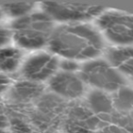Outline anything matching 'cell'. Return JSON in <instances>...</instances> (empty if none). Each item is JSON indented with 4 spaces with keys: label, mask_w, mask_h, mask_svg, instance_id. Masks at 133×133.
I'll return each mask as SVG.
<instances>
[{
    "label": "cell",
    "mask_w": 133,
    "mask_h": 133,
    "mask_svg": "<svg viewBox=\"0 0 133 133\" xmlns=\"http://www.w3.org/2000/svg\"><path fill=\"white\" fill-rule=\"evenodd\" d=\"M132 117H133V113H132Z\"/></svg>",
    "instance_id": "cb8c5ba5"
},
{
    "label": "cell",
    "mask_w": 133,
    "mask_h": 133,
    "mask_svg": "<svg viewBox=\"0 0 133 133\" xmlns=\"http://www.w3.org/2000/svg\"><path fill=\"white\" fill-rule=\"evenodd\" d=\"M100 133H128V132H126L123 129L118 127V126L109 125V126L104 127L103 129H101Z\"/></svg>",
    "instance_id": "d6986e66"
},
{
    "label": "cell",
    "mask_w": 133,
    "mask_h": 133,
    "mask_svg": "<svg viewBox=\"0 0 133 133\" xmlns=\"http://www.w3.org/2000/svg\"><path fill=\"white\" fill-rule=\"evenodd\" d=\"M129 133H133V127H131L130 129H129Z\"/></svg>",
    "instance_id": "603a6c76"
},
{
    "label": "cell",
    "mask_w": 133,
    "mask_h": 133,
    "mask_svg": "<svg viewBox=\"0 0 133 133\" xmlns=\"http://www.w3.org/2000/svg\"><path fill=\"white\" fill-rule=\"evenodd\" d=\"M60 68L63 69V72L74 73L78 69V65L75 60L71 59H65L60 63Z\"/></svg>",
    "instance_id": "ac0fdd59"
},
{
    "label": "cell",
    "mask_w": 133,
    "mask_h": 133,
    "mask_svg": "<svg viewBox=\"0 0 133 133\" xmlns=\"http://www.w3.org/2000/svg\"><path fill=\"white\" fill-rule=\"evenodd\" d=\"M98 119L89 108L74 106L69 111L64 123L66 133H90L98 125Z\"/></svg>",
    "instance_id": "ba28073f"
},
{
    "label": "cell",
    "mask_w": 133,
    "mask_h": 133,
    "mask_svg": "<svg viewBox=\"0 0 133 133\" xmlns=\"http://www.w3.org/2000/svg\"><path fill=\"white\" fill-rule=\"evenodd\" d=\"M113 106L120 111L133 110V89L121 87L117 90L112 99Z\"/></svg>",
    "instance_id": "5bb4252c"
},
{
    "label": "cell",
    "mask_w": 133,
    "mask_h": 133,
    "mask_svg": "<svg viewBox=\"0 0 133 133\" xmlns=\"http://www.w3.org/2000/svg\"><path fill=\"white\" fill-rule=\"evenodd\" d=\"M3 16H4V14H3L2 10H1V8H0V19L2 18V17H3Z\"/></svg>",
    "instance_id": "7402d4cb"
},
{
    "label": "cell",
    "mask_w": 133,
    "mask_h": 133,
    "mask_svg": "<svg viewBox=\"0 0 133 133\" xmlns=\"http://www.w3.org/2000/svg\"><path fill=\"white\" fill-rule=\"evenodd\" d=\"M98 26L110 42L118 45L133 43V16L106 12L98 19Z\"/></svg>",
    "instance_id": "277c9868"
},
{
    "label": "cell",
    "mask_w": 133,
    "mask_h": 133,
    "mask_svg": "<svg viewBox=\"0 0 133 133\" xmlns=\"http://www.w3.org/2000/svg\"><path fill=\"white\" fill-rule=\"evenodd\" d=\"M43 11L51 19L65 22L85 21L99 16L104 11V6L75 3H43Z\"/></svg>",
    "instance_id": "5b68a950"
},
{
    "label": "cell",
    "mask_w": 133,
    "mask_h": 133,
    "mask_svg": "<svg viewBox=\"0 0 133 133\" xmlns=\"http://www.w3.org/2000/svg\"><path fill=\"white\" fill-rule=\"evenodd\" d=\"M9 84V79L6 76L0 74V90H4L6 88H8Z\"/></svg>",
    "instance_id": "ffe728a7"
},
{
    "label": "cell",
    "mask_w": 133,
    "mask_h": 133,
    "mask_svg": "<svg viewBox=\"0 0 133 133\" xmlns=\"http://www.w3.org/2000/svg\"><path fill=\"white\" fill-rule=\"evenodd\" d=\"M23 53L19 48L14 46H3L0 48V74L14 73L21 66Z\"/></svg>",
    "instance_id": "8fae6325"
},
{
    "label": "cell",
    "mask_w": 133,
    "mask_h": 133,
    "mask_svg": "<svg viewBox=\"0 0 133 133\" xmlns=\"http://www.w3.org/2000/svg\"><path fill=\"white\" fill-rule=\"evenodd\" d=\"M3 14L12 18H20L25 16H28L33 10V3H12V4H6L0 6Z\"/></svg>",
    "instance_id": "9a60e30c"
},
{
    "label": "cell",
    "mask_w": 133,
    "mask_h": 133,
    "mask_svg": "<svg viewBox=\"0 0 133 133\" xmlns=\"http://www.w3.org/2000/svg\"><path fill=\"white\" fill-rule=\"evenodd\" d=\"M10 127L13 133H32L30 126L23 118L15 117L10 120Z\"/></svg>",
    "instance_id": "2e32d148"
},
{
    "label": "cell",
    "mask_w": 133,
    "mask_h": 133,
    "mask_svg": "<svg viewBox=\"0 0 133 133\" xmlns=\"http://www.w3.org/2000/svg\"><path fill=\"white\" fill-rule=\"evenodd\" d=\"M53 53L71 60L97 57L103 49L99 33L87 24H66L55 28L49 39Z\"/></svg>",
    "instance_id": "6da1fadb"
},
{
    "label": "cell",
    "mask_w": 133,
    "mask_h": 133,
    "mask_svg": "<svg viewBox=\"0 0 133 133\" xmlns=\"http://www.w3.org/2000/svg\"><path fill=\"white\" fill-rule=\"evenodd\" d=\"M12 38L25 49H38L46 46L54 31L53 20L44 12H37L15 19L11 24Z\"/></svg>",
    "instance_id": "7a4b0ae2"
},
{
    "label": "cell",
    "mask_w": 133,
    "mask_h": 133,
    "mask_svg": "<svg viewBox=\"0 0 133 133\" xmlns=\"http://www.w3.org/2000/svg\"><path fill=\"white\" fill-rule=\"evenodd\" d=\"M35 133H56V132H50V131H38V132Z\"/></svg>",
    "instance_id": "44dd1931"
},
{
    "label": "cell",
    "mask_w": 133,
    "mask_h": 133,
    "mask_svg": "<svg viewBox=\"0 0 133 133\" xmlns=\"http://www.w3.org/2000/svg\"><path fill=\"white\" fill-rule=\"evenodd\" d=\"M49 88L56 95L68 99H75L85 92L81 78L74 73L60 72L55 74L49 81Z\"/></svg>",
    "instance_id": "52a82bcc"
},
{
    "label": "cell",
    "mask_w": 133,
    "mask_h": 133,
    "mask_svg": "<svg viewBox=\"0 0 133 133\" xmlns=\"http://www.w3.org/2000/svg\"><path fill=\"white\" fill-rule=\"evenodd\" d=\"M12 39V32L10 29L0 26V48L8 45Z\"/></svg>",
    "instance_id": "e0dca14e"
},
{
    "label": "cell",
    "mask_w": 133,
    "mask_h": 133,
    "mask_svg": "<svg viewBox=\"0 0 133 133\" xmlns=\"http://www.w3.org/2000/svg\"><path fill=\"white\" fill-rule=\"evenodd\" d=\"M38 113L36 117L37 123L48 126L54 118H57L62 110L61 104L56 100L55 98L50 96L43 97L38 104Z\"/></svg>",
    "instance_id": "7c38bea8"
},
{
    "label": "cell",
    "mask_w": 133,
    "mask_h": 133,
    "mask_svg": "<svg viewBox=\"0 0 133 133\" xmlns=\"http://www.w3.org/2000/svg\"><path fill=\"white\" fill-rule=\"evenodd\" d=\"M44 88L36 82L22 80L16 83L9 91V98L13 103L26 104L32 102L41 97Z\"/></svg>",
    "instance_id": "30bf717a"
},
{
    "label": "cell",
    "mask_w": 133,
    "mask_h": 133,
    "mask_svg": "<svg viewBox=\"0 0 133 133\" xmlns=\"http://www.w3.org/2000/svg\"><path fill=\"white\" fill-rule=\"evenodd\" d=\"M89 109L96 114H109L112 111L113 102L102 91H93L88 97Z\"/></svg>",
    "instance_id": "4fadbf2b"
},
{
    "label": "cell",
    "mask_w": 133,
    "mask_h": 133,
    "mask_svg": "<svg viewBox=\"0 0 133 133\" xmlns=\"http://www.w3.org/2000/svg\"><path fill=\"white\" fill-rule=\"evenodd\" d=\"M109 63L118 72L133 78V46H118L107 50Z\"/></svg>",
    "instance_id": "9c48e42d"
},
{
    "label": "cell",
    "mask_w": 133,
    "mask_h": 133,
    "mask_svg": "<svg viewBox=\"0 0 133 133\" xmlns=\"http://www.w3.org/2000/svg\"><path fill=\"white\" fill-rule=\"evenodd\" d=\"M80 78L83 82L104 91H117L125 84L119 72L109 63L99 59L86 63L80 71Z\"/></svg>",
    "instance_id": "3957f363"
},
{
    "label": "cell",
    "mask_w": 133,
    "mask_h": 133,
    "mask_svg": "<svg viewBox=\"0 0 133 133\" xmlns=\"http://www.w3.org/2000/svg\"><path fill=\"white\" fill-rule=\"evenodd\" d=\"M58 65V60L56 57L41 52L32 55L21 64L20 74L25 80L40 83L56 74Z\"/></svg>",
    "instance_id": "8992f818"
}]
</instances>
